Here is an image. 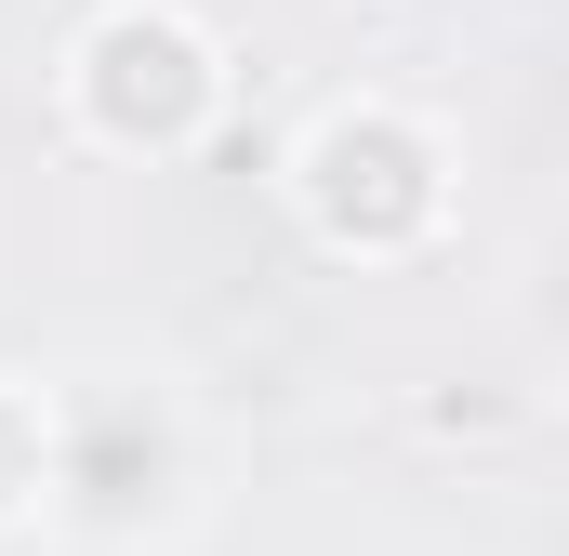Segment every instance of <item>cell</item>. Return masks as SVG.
<instances>
[{
    "mask_svg": "<svg viewBox=\"0 0 569 556\" xmlns=\"http://www.w3.org/2000/svg\"><path fill=\"white\" fill-rule=\"evenodd\" d=\"M212 504H226V437L172 358L53 371V477H40L53 556H186Z\"/></svg>",
    "mask_w": 569,
    "mask_h": 556,
    "instance_id": "obj_1",
    "label": "cell"
},
{
    "mask_svg": "<svg viewBox=\"0 0 569 556\" xmlns=\"http://www.w3.org/2000/svg\"><path fill=\"white\" fill-rule=\"evenodd\" d=\"M279 199L331 266H425L463 212V146L411 93H331L279 146Z\"/></svg>",
    "mask_w": 569,
    "mask_h": 556,
    "instance_id": "obj_2",
    "label": "cell"
},
{
    "mask_svg": "<svg viewBox=\"0 0 569 556\" xmlns=\"http://www.w3.org/2000/svg\"><path fill=\"white\" fill-rule=\"evenodd\" d=\"M40 477H53V385L0 371V544L40 530Z\"/></svg>",
    "mask_w": 569,
    "mask_h": 556,
    "instance_id": "obj_5",
    "label": "cell"
},
{
    "mask_svg": "<svg viewBox=\"0 0 569 556\" xmlns=\"http://www.w3.org/2000/svg\"><path fill=\"white\" fill-rule=\"evenodd\" d=\"M239 107V53L212 13L186 0H93L53 53V120L93 146V159H199Z\"/></svg>",
    "mask_w": 569,
    "mask_h": 556,
    "instance_id": "obj_3",
    "label": "cell"
},
{
    "mask_svg": "<svg viewBox=\"0 0 569 556\" xmlns=\"http://www.w3.org/2000/svg\"><path fill=\"white\" fill-rule=\"evenodd\" d=\"M503 305H517L530 358L569 385V199H543V212H530V239H517V266H503Z\"/></svg>",
    "mask_w": 569,
    "mask_h": 556,
    "instance_id": "obj_4",
    "label": "cell"
}]
</instances>
